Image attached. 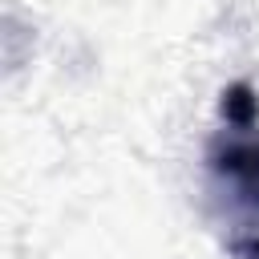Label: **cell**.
Segmentation results:
<instances>
[{"label": "cell", "mask_w": 259, "mask_h": 259, "mask_svg": "<svg viewBox=\"0 0 259 259\" xmlns=\"http://www.w3.org/2000/svg\"><path fill=\"white\" fill-rule=\"evenodd\" d=\"M214 170L235 186V194L259 210V142H231L214 154Z\"/></svg>", "instance_id": "1"}, {"label": "cell", "mask_w": 259, "mask_h": 259, "mask_svg": "<svg viewBox=\"0 0 259 259\" xmlns=\"http://www.w3.org/2000/svg\"><path fill=\"white\" fill-rule=\"evenodd\" d=\"M223 117H227L231 125H239V130H251L255 117H259V97H255L247 85H231V89L223 93Z\"/></svg>", "instance_id": "2"}]
</instances>
